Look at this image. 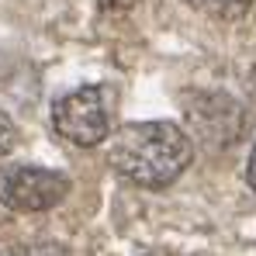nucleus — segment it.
<instances>
[{"instance_id": "f257e3e1", "label": "nucleus", "mask_w": 256, "mask_h": 256, "mask_svg": "<svg viewBox=\"0 0 256 256\" xmlns=\"http://www.w3.org/2000/svg\"><path fill=\"white\" fill-rule=\"evenodd\" d=\"M111 166L125 180L160 190L190 166L194 146L173 122H128L111 135Z\"/></svg>"}, {"instance_id": "f03ea898", "label": "nucleus", "mask_w": 256, "mask_h": 256, "mask_svg": "<svg viewBox=\"0 0 256 256\" xmlns=\"http://www.w3.org/2000/svg\"><path fill=\"white\" fill-rule=\"evenodd\" d=\"M52 125L62 138H70L73 146H100L111 135V97L108 86L90 84L80 86L66 97L56 100L52 108Z\"/></svg>"}, {"instance_id": "7ed1b4c3", "label": "nucleus", "mask_w": 256, "mask_h": 256, "mask_svg": "<svg viewBox=\"0 0 256 256\" xmlns=\"http://www.w3.org/2000/svg\"><path fill=\"white\" fill-rule=\"evenodd\" d=\"M70 194V180L45 166H10L0 173V201L10 212H48Z\"/></svg>"}, {"instance_id": "20e7f679", "label": "nucleus", "mask_w": 256, "mask_h": 256, "mask_svg": "<svg viewBox=\"0 0 256 256\" xmlns=\"http://www.w3.org/2000/svg\"><path fill=\"white\" fill-rule=\"evenodd\" d=\"M187 4L212 18H242L253 7V0H187Z\"/></svg>"}, {"instance_id": "39448f33", "label": "nucleus", "mask_w": 256, "mask_h": 256, "mask_svg": "<svg viewBox=\"0 0 256 256\" xmlns=\"http://www.w3.org/2000/svg\"><path fill=\"white\" fill-rule=\"evenodd\" d=\"M14 142H18V128H14V122L0 111V156H7V152L14 149Z\"/></svg>"}, {"instance_id": "423d86ee", "label": "nucleus", "mask_w": 256, "mask_h": 256, "mask_svg": "<svg viewBox=\"0 0 256 256\" xmlns=\"http://www.w3.org/2000/svg\"><path fill=\"white\" fill-rule=\"evenodd\" d=\"M246 180H250V187L256 190V146H253V152H250V163H246Z\"/></svg>"}, {"instance_id": "0eeeda50", "label": "nucleus", "mask_w": 256, "mask_h": 256, "mask_svg": "<svg viewBox=\"0 0 256 256\" xmlns=\"http://www.w3.org/2000/svg\"><path fill=\"white\" fill-rule=\"evenodd\" d=\"M24 256H56V250H28Z\"/></svg>"}, {"instance_id": "6e6552de", "label": "nucleus", "mask_w": 256, "mask_h": 256, "mask_svg": "<svg viewBox=\"0 0 256 256\" xmlns=\"http://www.w3.org/2000/svg\"><path fill=\"white\" fill-rule=\"evenodd\" d=\"M142 256H176V253H166V250H152V253H142Z\"/></svg>"}]
</instances>
